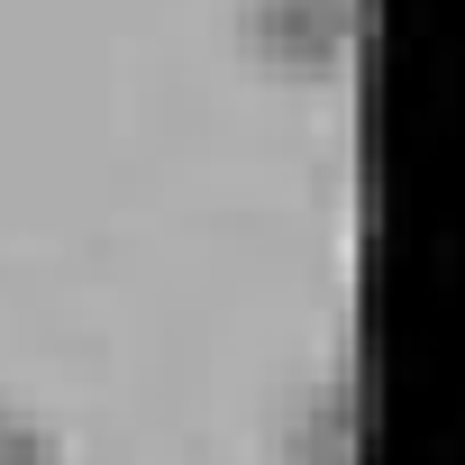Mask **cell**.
Instances as JSON below:
<instances>
[{"mask_svg":"<svg viewBox=\"0 0 465 465\" xmlns=\"http://www.w3.org/2000/svg\"><path fill=\"white\" fill-rule=\"evenodd\" d=\"M283 456L292 465H347V392H311L283 420Z\"/></svg>","mask_w":465,"mask_h":465,"instance_id":"7a4b0ae2","label":"cell"},{"mask_svg":"<svg viewBox=\"0 0 465 465\" xmlns=\"http://www.w3.org/2000/svg\"><path fill=\"white\" fill-rule=\"evenodd\" d=\"M0 465H64V447H55L46 420H28V411L0 401Z\"/></svg>","mask_w":465,"mask_h":465,"instance_id":"3957f363","label":"cell"},{"mask_svg":"<svg viewBox=\"0 0 465 465\" xmlns=\"http://www.w3.org/2000/svg\"><path fill=\"white\" fill-rule=\"evenodd\" d=\"M356 37V0H238V46L283 74H329Z\"/></svg>","mask_w":465,"mask_h":465,"instance_id":"6da1fadb","label":"cell"}]
</instances>
